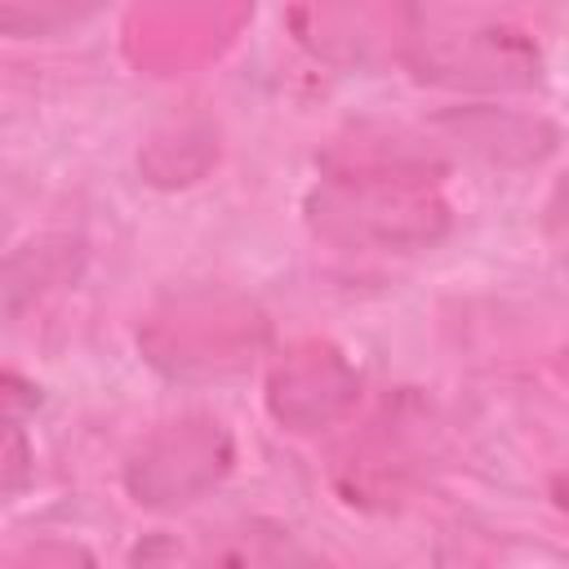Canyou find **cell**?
I'll return each instance as SVG.
<instances>
[{"label": "cell", "instance_id": "obj_3", "mask_svg": "<svg viewBox=\"0 0 569 569\" xmlns=\"http://www.w3.org/2000/svg\"><path fill=\"white\" fill-rule=\"evenodd\" d=\"M133 569H293V542L262 520L151 538L133 551Z\"/></svg>", "mask_w": 569, "mask_h": 569}, {"label": "cell", "instance_id": "obj_1", "mask_svg": "<svg viewBox=\"0 0 569 569\" xmlns=\"http://www.w3.org/2000/svg\"><path fill=\"white\" fill-rule=\"evenodd\" d=\"M311 222L342 244L418 249L445 231L449 209L418 164L373 160L329 173L311 196Z\"/></svg>", "mask_w": 569, "mask_h": 569}, {"label": "cell", "instance_id": "obj_8", "mask_svg": "<svg viewBox=\"0 0 569 569\" xmlns=\"http://www.w3.org/2000/svg\"><path fill=\"white\" fill-rule=\"evenodd\" d=\"M0 569H93L89 556L80 547H67V542H40V547H27V551H13L0 560Z\"/></svg>", "mask_w": 569, "mask_h": 569}, {"label": "cell", "instance_id": "obj_9", "mask_svg": "<svg viewBox=\"0 0 569 569\" xmlns=\"http://www.w3.org/2000/svg\"><path fill=\"white\" fill-rule=\"evenodd\" d=\"M40 405V387L18 373H0V422H22Z\"/></svg>", "mask_w": 569, "mask_h": 569}, {"label": "cell", "instance_id": "obj_5", "mask_svg": "<svg viewBox=\"0 0 569 569\" xmlns=\"http://www.w3.org/2000/svg\"><path fill=\"white\" fill-rule=\"evenodd\" d=\"M351 391H356L351 365L325 342H302L276 365L267 400H271V413L280 422L302 431V427L333 418L351 400Z\"/></svg>", "mask_w": 569, "mask_h": 569}, {"label": "cell", "instance_id": "obj_2", "mask_svg": "<svg viewBox=\"0 0 569 569\" xmlns=\"http://www.w3.org/2000/svg\"><path fill=\"white\" fill-rule=\"evenodd\" d=\"M231 467V436L213 418H182L160 427L129 462V493L147 507H169L218 485Z\"/></svg>", "mask_w": 569, "mask_h": 569}, {"label": "cell", "instance_id": "obj_7", "mask_svg": "<svg viewBox=\"0 0 569 569\" xmlns=\"http://www.w3.org/2000/svg\"><path fill=\"white\" fill-rule=\"evenodd\" d=\"M31 471V449L27 436L18 431V422H0V498H9L13 489L27 485Z\"/></svg>", "mask_w": 569, "mask_h": 569}, {"label": "cell", "instance_id": "obj_6", "mask_svg": "<svg viewBox=\"0 0 569 569\" xmlns=\"http://www.w3.org/2000/svg\"><path fill=\"white\" fill-rule=\"evenodd\" d=\"M204 325H187V320H156L147 329V351L156 365L187 373V369H222V365H240V356L258 342L262 320L253 307H240L231 320H209Z\"/></svg>", "mask_w": 569, "mask_h": 569}, {"label": "cell", "instance_id": "obj_4", "mask_svg": "<svg viewBox=\"0 0 569 569\" xmlns=\"http://www.w3.org/2000/svg\"><path fill=\"white\" fill-rule=\"evenodd\" d=\"M427 53L422 67L440 80L458 84H529L538 71V53L525 36L502 27H480L467 36H413ZM422 71V76H427Z\"/></svg>", "mask_w": 569, "mask_h": 569}]
</instances>
